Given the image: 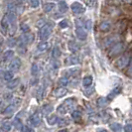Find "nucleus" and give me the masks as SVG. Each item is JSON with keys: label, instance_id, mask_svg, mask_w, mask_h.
<instances>
[{"label": "nucleus", "instance_id": "f257e3e1", "mask_svg": "<svg viewBox=\"0 0 132 132\" xmlns=\"http://www.w3.org/2000/svg\"><path fill=\"white\" fill-rule=\"evenodd\" d=\"M75 107V100L72 98H69L64 101V103H62L61 105H59V107L57 108L58 112L61 114H66L69 111H71Z\"/></svg>", "mask_w": 132, "mask_h": 132}, {"label": "nucleus", "instance_id": "f03ea898", "mask_svg": "<svg viewBox=\"0 0 132 132\" xmlns=\"http://www.w3.org/2000/svg\"><path fill=\"white\" fill-rule=\"evenodd\" d=\"M129 62H130V54L129 53H125L123 54L122 56H120L117 61H116V67L122 70L129 65Z\"/></svg>", "mask_w": 132, "mask_h": 132}, {"label": "nucleus", "instance_id": "7ed1b4c3", "mask_svg": "<svg viewBox=\"0 0 132 132\" xmlns=\"http://www.w3.org/2000/svg\"><path fill=\"white\" fill-rule=\"evenodd\" d=\"M119 42H120V36L117 35V34H113V35L106 37L104 41H103V45H104L105 48H111V47L116 45Z\"/></svg>", "mask_w": 132, "mask_h": 132}, {"label": "nucleus", "instance_id": "20e7f679", "mask_svg": "<svg viewBox=\"0 0 132 132\" xmlns=\"http://www.w3.org/2000/svg\"><path fill=\"white\" fill-rule=\"evenodd\" d=\"M52 33V26L49 25V24H45V26L41 27L39 31V38L42 41H45L47 40Z\"/></svg>", "mask_w": 132, "mask_h": 132}, {"label": "nucleus", "instance_id": "39448f33", "mask_svg": "<svg viewBox=\"0 0 132 132\" xmlns=\"http://www.w3.org/2000/svg\"><path fill=\"white\" fill-rule=\"evenodd\" d=\"M124 50H125V45L122 42H119L116 45L111 47V49L109 51V57H115V56L122 53Z\"/></svg>", "mask_w": 132, "mask_h": 132}, {"label": "nucleus", "instance_id": "423d86ee", "mask_svg": "<svg viewBox=\"0 0 132 132\" xmlns=\"http://www.w3.org/2000/svg\"><path fill=\"white\" fill-rule=\"evenodd\" d=\"M29 124L34 127H37L41 123V114L40 112H35L34 114H32L29 118Z\"/></svg>", "mask_w": 132, "mask_h": 132}, {"label": "nucleus", "instance_id": "0eeeda50", "mask_svg": "<svg viewBox=\"0 0 132 132\" xmlns=\"http://www.w3.org/2000/svg\"><path fill=\"white\" fill-rule=\"evenodd\" d=\"M72 10H73V12L75 14L80 15V14L85 13L86 7L84 6L81 3H79V2H73L72 4Z\"/></svg>", "mask_w": 132, "mask_h": 132}, {"label": "nucleus", "instance_id": "6e6552de", "mask_svg": "<svg viewBox=\"0 0 132 132\" xmlns=\"http://www.w3.org/2000/svg\"><path fill=\"white\" fill-rule=\"evenodd\" d=\"M20 42L24 43L25 45H28V44H31L33 43L34 41V35L32 33H27V34H23L22 36H20L19 39H18Z\"/></svg>", "mask_w": 132, "mask_h": 132}, {"label": "nucleus", "instance_id": "1a4fd4ad", "mask_svg": "<svg viewBox=\"0 0 132 132\" xmlns=\"http://www.w3.org/2000/svg\"><path fill=\"white\" fill-rule=\"evenodd\" d=\"M0 26H1V32H2V35H7V31L9 30V26H10V23H9V20L7 18V16L5 15L2 20H1V24H0Z\"/></svg>", "mask_w": 132, "mask_h": 132}, {"label": "nucleus", "instance_id": "9d476101", "mask_svg": "<svg viewBox=\"0 0 132 132\" xmlns=\"http://www.w3.org/2000/svg\"><path fill=\"white\" fill-rule=\"evenodd\" d=\"M20 67H21V60L19 58H14L9 65V70L12 72H17L19 71Z\"/></svg>", "mask_w": 132, "mask_h": 132}, {"label": "nucleus", "instance_id": "9b49d317", "mask_svg": "<svg viewBox=\"0 0 132 132\" xmlns=\"http://www.w3.org/2000/svg\"><path fill=\"white\" fill-rule=\"evenodd\" d=\"M76 35H77V37L80 41H85L87 38L86 30L85 28H81V27H77V29H76Z\"/></svg>", "mask_w": 132, "mask_h": 132}, {"label": "nucleus", "instance_id": "f8f14e48", "mask_svg": "<svg viewBox=\"0 0 132 132\" xmlns=\"http://www.w3.org/2000/svg\"><path fill=\"white\" fill-rule=\"evenodd\" d=\"M68 93V89H67L66 87H63V86H61V87H57V88H55L53 90V95L55 97H63V96H65Z\"/></svg>", "mask_w": 132, "mask_h": 132}, {"label": "nucleus", "instance_id": "ddd939ff", "mask_svg": "<svg viewBox=\"0 0 132 132\" xmlns=\"http://www.w3.org/2000/svg\"><path fill=\"white\" fill-rule=\"evenodd\" d=\"M79 57L78 55L73 54V55H71L70 57H68L66 59V64L67 65H78L79 64Z\"/></svg>", "mask_w": 132, "mask_h": 132}, {"label": "nucleus", "instance_id": "4468645a", "mask_svg": "<svg viewBox=\"0 0 132 132\" xmlns=\"http://www.w3.org/2000/svg\"><path fill=\"white\" fill-rule=\"evenodd\" d=\"M13 55L14 52L12 50H7L6 52L2 55V63H4V64L8 63L10 60L13 58Z\"/></svg>", "mask_w": 132, "mask_h": 132}, {"label": "nucleus", "instance_id": "2eb2a0df", "mask_svg": "<svg viewBox=\"0 0 132 132\" xmlns=\"http://www.w3.org/2000/svg\"><path fill=\"white\" fill-rule=\"evenodd\" d=\"M110 28H111V23L108 22V21H102V22L99 24V30L102 31V32L109 31Z\"/></svg>", "mask_w": 132, "mask_h": 132}, {"label": "nucleus", "instance_id": "dca6fc26", "mask_svg": "<svg viewBox=\"0 0 132 132\" xmlns=\"http://www.w3.org/2000/svg\"><path fill=\"white\" fill-rule=\"evenodd\" d=\"M16 107L17 105L16 104H14V103H11V104H9V105L7 106L6 108L2 111V113L4 114V115H11L12 113L15 111V109H16Z\"/></svg>", "mask_w": 132, "mask_h": 132}, {"label": "nucleus", "instance_id": "f3484780", "mask_svg": "<svg viewBox=\"0 0 132 132\" xmlns=\"http://www.w3.org/2000/svg\"><path fill=\"white\" fill-rule=\"evenodd\" d=\"M69 50H70L72 53L76 54L79 52V47L75 41H70V42H69Z\"/></svg>", "mask_w": 132, "mask_h": 132}, {"label": "nucleus", "instance_id": "a211bd4d", "mask_svg": "<svg viewBox=\"0 0 132 132\" xmlns=\"http://www.w3.org/2000/svg\"><path fill=\"white\" fill-rule=\"evenodd\" d=\"M19 82H20V79H18V78L12 79V80H10V81L7 82V88H9V89H14V88H16V87L18 86Z\"/></svg>", "mask_w": 132, "mask_h": 132}, {"label": "nucleus", "instance_id": "6ab92c4d", "mask_svg": "<svg viewBox=\"0 0 132 132\" xmlns=\"http://www.w3.org/2000/svg\"><path fill=\"white\" fill-rule=\"evenodd\" d=\"M47 122H48V124H50V125H55L57 122H59V118H58L57 115L52 114V115H49V116L47 117Z\"/></svg>", "mask_w": 132, "mask_h": 132}, {"label": "nucleus", "instance_id": "aec40b11", "mask_svg": "<svg viewBox=\"0 0 132 132\" xmlns=\"http://www.w3.org/2000/svg\"><path fill=\"white\" fill-rule=\"evenodd\" d=\"M12 128V124L9 121H3L1 124V130L3 132H9Z\"/></svg>", "mask_w": 132, "mask_h": 132}, {"label": "nucleus", "instance_id": "412c9836", "mask_svg": "<svg viewBox=\"0 0 132 132\" xmlns=\"http://www.w3.org/2000/svg\"><path fill=\"white\" fill-rule=\"evenodd\" d=\"M55 7H56V4H55V3L49 2V3H46V4L44 5L43 10H44V12H46V13H50Z\"/></svg>", "mask_w": 132, "mask_h": 132}, {"label": "nucleus", "instance_id": "4be33fe9", "mask_svg": "<svg viewBox=\"0 0 132 132\" xmlns=\"http://www.w3.org/2000/svg\"><path fill=\"white\" fill-rule=\"evenodd\" d=\"M48 48H49V43L46 42V41L41 42V43L38 44V46H37V49H38V51H40V52L46 51V50H48Z\"/></svg>", "mask_w": 132, "mask_h": 132}, {"label": "nucleus", "instance_id": "5701e85b", "mask_svg": "<svg viewBox=\"0 0 132 132\" xmlns=\"http://www.w3.org/2000/svg\"><path fill=\"white\" fill-rule=\"evenodd\" d=\"M3 79H5L7 82L10 81V80H12V79H14V73L12 71H10V70H9V71H6V72L4 73Z\"/></svg>", "mask_w": 132, "mask_h": 132}, {"label": "nucleus", "instance_id": "b1692460", "mask_svg": "<svg viewBox=\"0 0 132 132\" xmlns=\"http://www.w3.org/2000/svg\"><path fill=\"white\" fill-rule=\"evenodd\" d=\"M7 12L8 13H16V5L14 2L10 1L7 3Z\"/></svg>", "mask_w": 132, "mask_h": 132}, {"label": "nucleus", "instance_id": "393cba45", "mask_svg": "<svg viewBox=\"0 0 132 132\" xmlns=\"http://www.w3.org/2000/svg\"><path fill=\"white\" fill-rule=\"evenodd\" d=\"M93 77L92 76H88V77H86L85 79H84V80H82V85H84V86H86V87H89V86L93 85Z\"/></svg>", "mask_w": 132, "mask_h": 132}, {"label": "nucleus", "instance_id": "a878e982", "mask_svg": "<svg viewBox=\"0 0 132 132\" xmlns=\"http://www.w3.org/2000/svg\"><path fill=\"white\" fill-rule=\"evenodd\" d=\"M120 90H121V87H120V86H117L116 87H114V88L112 89V92L109 93V95H108V99H112L114 96H116L117 94H119Z\"/></svg>", "mask_w": 132, "mask_h": 132}, {"label": "nucleus", "instance_id": "bb28decb", "mask_svg": "<svg viewBox=\"0 0 132 132\" xmlns=\"http://www.w3.org/2000/svg\"><path fill=\"white\" fill-rule=\"evenodd\" d=\"M68 9H69V6H68V4H67L65 1H60L59 2V10L62 12V13H65L68 11Z\"/></svg>", "mask_w": 132, "mask_h": 132}, {"label": "nucleus", "instance_id": "cd10ccee", "mask_svg": "<svg viewBox=\"0 0 132 132\" xmlns=\"http://www.w3.org/2000/svg\"><path fill=\"white\" fill-rule=\"evenodd\" d=\"M110 129H111L113 132H121L122 131V126L120 125L119 123L114 122V123H111V124H110Z\"/></svg>", "mask_w": 132, "mask_h": 132}, {"label": "nucleus", "instance_id": "c85d7f7f", "mask_svg": "<svg viewBox=\"0 0 132 132\" xmlns=\"http://www.w3.org/2000/svg\"><path fill=\"white\" fill-rule=\"evenodd\" d=\"M17 50H18V53L21 54V55L25 54V52H26V45L19 41L18 42V45H17Z\"/></svg>", "mask_w": 132, "mask_h": 132}, {"label": "nucleus", "instance_id": "c756f323", "mask_svg": "<svg viewBox=\"0 0 132 132\" xmlns=\"http://www.w3.org/2000/svg\"><path fill=\"white\" fill-rule=\"evenodd\" d=\"M40 73V69H39V66L37 65V64H33L32 65V68H31V75L33 76V77H37Z\"/></svg>", "mask_w": 132, "mask_h": 132}, {"label": "nucleus", "instance_id": "7c9ffc66", "mask_svg": "<svg viewBox=\"0 0 132 132\" xmlns=\"http://www.w3.org/2000/svg\"><path fill=\"white\" fill-rule=\"evenodd\" d=\"M61 50H60L59 47H54L53 51H52V56H53L54 59H59L61 57Z\"/></svg>", "mask_w": 132, "mask_h": 132}, {"label": "nucleus", "instance_id": "2f4dec72", "mask_svg": "<svg viewBox=\"0 0 132 132\" xmlns=\"http://www.w3.org/2000/svg\"><path fill=\"white\" fill-rule=\"evenodd\" d=\"M53 110H54V107H53V105H51V104H46V105L43 106V108H42V111H43L44 114L51 113Z\"/></svg>", "mask_w": 132, "mask_h": 132}, {"label": "nucleus", "instance_id": "473e14b6", "mask_svg": "<svg viewBox=\"0 0 132 132\" xmlns=\"http://www.w3.org/2000/svg\"><path fill=\"white\" fill-rule=\"evenodd\" d=\"M72 118L75 120V121H79L80 118H81V113L79 110H73L72 112Z\"/></svg>", "mask_w": 132, "mask_h": 132}, {"label": "nucleus", "instance_id": "72a5a7b5", "mask_svg": "<svg viewBox=\"0 0 132 132\" xmlns=\"http://www.w3.org/2000/svg\"><path fill=\"white\" fill-rule=\"evenodd\" d=\"M20 30L22 31L23 34H27V33H30V27L27 25L26 23H22L20 25Z\"/></svg>", "mask_w": 132, "mask_h": 132}, {"label": "nucleus", "instance_id": "f704fd0d", "mask_svg": "<svg viewBox=\"0 0 132 132\" xmlns=\"http://www.w3.org/2000/svg\"><path fill=\"white\" fill-rule=\"evenodd\" d=\"M107 104V98L105 97H99L97 99V106L98 107H104Z\"/></svg>", "mask_w": 132, "mask_h": 132}, {"label": "nucleus", "instance_id": "c9c22d12", "mask_svg": "<svg viewBox=\"0 0 132 132\" xmlns=\"http://www.w3.org/2000/svg\"><path fill=\"white\" fill-rule=\"evenodd\" d=\"M79 73H80V70L79 69H72V70H68V72H67V73L69 76H71V77H76Z\"/></svg>", "mask_w": 132, "mask_h": 132}, {"label": "nucleus", "instance_id": "e433bc0d", "mask_svg": "<svg viewBox=\"0 0 132 132\" xmlns=\"http://www.w3.org/2000/svg\"><path fill=\"white\" fill-rule=\"evenodd\" d=\"M14 125H15V127H16V129H19V130L22 129L23 124H22V121L20 120L19 117H16V118L14 119Z\"/></svg>", "mask_w": 132, "mask_h": 132}, {"label": "nucleus", "instance_id": "4c0bfd02", "mask_svg": "<svg viewBox=\"0 0 132 132\" xmlns=\"http://www.w3.org/2000/svg\"><path fill=\"white\" fill-rule=\"evenodd\" d=\"M84 28L86 29V31H89V30L92 29V21H90V20H85Z\"/></svg>", "mask_w": 132, "mask_h": 132}, {"label": "nucleus", "instance_id": "58836bf2", "mask_svg": "<svg viewBox=\"0 0 132 132\" xmlns=\"http://www.w3.org/2000/svg\"><path fill=\"white\" fill-rule=\"evenodd\" d=\"M69 84V79H67V78H61V79H59V85L61 86H66L67 85Z\"/></svg>", "mask_w": 132, "mask_h": 132}, {"label": "nucleus", "instance_id": "ea45409f", "mask_svg": "<svg viewBox=\"0 0 132 132\" xmlns=\"http://www.w3.org/2000/svg\"><path fill=\"white\" fill-rule=\"evenodd\" d=\"M19 42V40H16L14 38H11V39L8 40V46L9 47H16L17 43Z\"/></svg>", "mask_w": 132, "mask_h": 132}, {"label": "nucleus", "instance_id": "a19ab883", "mask_svg": "<svg viewBox=\"0 0 132 132\" xmlns=\"http://www.w3.org/2000/svg\"><path fill=\"white\" fill-rule=\"evenodd\" d=\"M30 5L32 8H38L40 5V0H30Z\"/></svg>", "mask_w": 132, "mask_h": 132}, {"label": "nucleus", "instance_id": "79ce46f5", "mask_svg": "<svg viewBox=\"0 0 132 132\" xmlns=\"http://www.w3.org/2000/svg\"><path fill=\"white\" fill-rule=\"evenodd\" d=\"M58 124H59V126H66L67 124H69V121H68V119L66 118H61L59 119V122H58Z\"/></svg>", "mask_w": 132, "mask_h": 132}, {"label": "nucleus", "instance_id": "37998d69", "mask_svg": "<svg viewBox=\"0 0 132 132\" xmlns=\"http://www.w3.org/2000/svg\"><path fill=\"white\" fill-rule=\"evenodd\" d=\"M21 132H35V131H34L31 127H29V126H23L22 129H21Z\"/></svg>", "mask_w": 132, "mask_h": 132}, {"label": "nucleus", "instance_id": "c03bdc74", "mask_svg": "<svg viewBox=\"0 0 132 132\" xmlns=\"http://www.w3.org/2000/svg\"><path fill=\"white\" fill-rule=\"evenodd\" d=\"M68 25H69V24H68V21H67V20H62L59 23V26L61 27V28H67Z\"/></svg>", "mask_w": 132, "mask_h": 132}, {"label": "nucleus", "instance_id": "a18cd8bd", "mask_svg": "<svg viewBox=\"0 0 132 132\" xmlns=\"http://www.w3.org/2000/svg\"><path fill=\"white\" fill-rule=\"evenodd\" d=\"M95 3H96V0H86V4H87V6L92 7V8L94 6Z\"/></svg>", "mask_w": 132, "mask_h": 132}, {"label": "nucleus", "instance_id": "49530a36", "mask_svg": "<svg viewBox=\"0 0 132 132\" xmlns=\"http://www.w3.org/2000/svg\"><path fill=\"white\" fill-rule=\"evenodd\" d=\"M124 132H132V124H126L124 126Z\"/></svg>", "mask_w": 132, "mask_h": 132}, {"label": "nucleus", "instance_id": "de8ad7c7", "mask_svg": "<svg viewBox=\"0 0 132 132\" xmlns=\"http://www.w3.org/2000/svg\"><path fill=\"white\" fill-rule=\"evenodd\" d=\"M114 1L118 3H132V0H114Z\"/></svg>", "mask_w": 132, "mask_h": 132}, {"label": "nucleus", "instance_id": "09e8293b", "mask_svg": "<svg viewBox=\"0 0 132 132\" xmlns=\"http://www.w3.org/2000/svg\"><path fill=\"white\" fill-rule=\"evenodd\" d=\"M42 93H43V86H40L39 90H38V97L40 99L42 98Z\"/></svg>", "mask_w": 132, "mask_h": 132}, {"label": "nucleus", "instance_id": "8fccbe9b", "mask_svg": "<svg viewBox=\"0 0 132 132\" xmlns=\"http://www.w3.org/2000/svg\"><path fill=\"white\" fill-rule=\"evenodd\" d=\"M11 97H12V94L11 93H5V95H4V98L6 99V100L10 99Z\"/></svg>", "mask_w": 132, "mask_h": 132}, {"label": "nucleus", "instance_id": "3c124183", "mask_svg": "<svg viewBox=\"0 0 132 132\" xmlns=\"http://www.w3.org/2000/svg\"><path fill=\"white\" fill-rule=\"evenodd\" d=\"M128 75L132 77V65L130 66V68H129V71H128Z\"/></svg>", "mask_w": 132, "mask_h": 132}, {"label": "nucleus", "instance_id": "603ef678", "mask_svg": "<svg viewBox=\"0 0 132 132\" xmlns=\"http://www.w3.org/2000/svg\"><path fill=\"white\" fill-rule=\"evenodd\" d=\"M17 1V3H19V4H22V3H24L26 0H16Z\"/></svg>", "mask_w": 132, "mask_h": 132}, {"label": "nucleus", "instance_id": "864d4df0", "mask_svg": "<svg viewBox=\"0 0 132 132\" xmlns=\"http://www.w3.org/2000/svg\"><path fill=\"white\" fill-rule=\"evenodd\" d=\"M59 132H68V130L67 129H63V130H60Z\"/></svg>", "mask_w": 132, "mask_h": 132}, {"label": "nucleus", "instance_id": "5fc2aeb1", "mask_svg": "<svg viewBox=\"0 0 132 132\" xmlns=\"http://www.w3.org/2000/svg\"><path fill=\"white\" fill-rule=\"evenodd\" d=\"M98 132H107V131H106L105 129H101V130H99Z\"/></svg>", "mask_w": 132, "mask_h": 132}]
</instances>
